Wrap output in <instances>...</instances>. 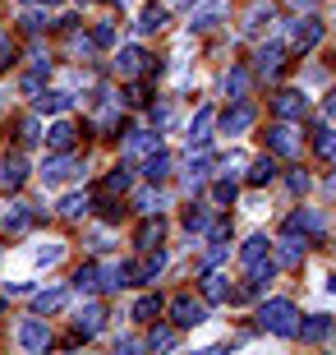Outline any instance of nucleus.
<instances>
[{
	"mask_svg": "<svg viewBox=\"0 0 336 355\" xmlns=\"http://www.w3.org/2000/svg\"><path fill=\"white\" fill-rule=\"evenodd\" d=\"M249 125H254V106H249L245 97H240V102H235L231 111L221 116V134H231V139H235V134H245Z\"/></svg>",
	"mask_w": 336,
	"mask_h": 355,
	"instance_id": "9",
	"label": "nucleus"
},
{
	"mask_svg": "<svg viewBox=\"0 0 336 355\" xmlns=\"http://www.w3.org/2000/svg\"><path fill=\"white\" fill-rule=\"evenodd\" d=\"M97 286H102V291H125V286H134V263H111V268H102V272H97Z\"/></svg>",
	"mask_w": 336,
	"mask_h": 355,
	"instance_id": "10",
	"label": "nucleus"
},
{
	"mask_svg": "<svg viewBox=\"0 0 336 355\" xmlns=\"http://www.w3.org/2000/svg\"><path fill=\"white\" fill-rule=\"evenodd\" d=\"M272 180H276V157H272V153L249 162V184H272Z\"/></svg>",
	"mask_w": 336,
	"mask_h": 355,
	"instance_id": "20",
	"label": "nucleus"
},
{
	"mask_svg": "<svg viewBox=\"0 0 336 355\" xmlns=\"http://www.w3.org/2000/svg\"><path fill=\"white\" fill-rule=\"evenodd\" d=\"M212 120H217V116H212V106H203V111L194 116V125H189V153L203 148L207 139H212Z\"/></svg>",
	"mask_w": 336,
	"mask_h": 355,
	"instance_id": "16",
	"label": "nucleus"
},
{
	"mask_svg": "<svg viewBox=\"0 0 336 355\" xmlns=\"http://www.w3.org/2000/svg\"><path fill=\"white\" fill-rule=\"evenodd\" d=\"M69 92H60V88H51V92H37V111H51V116H60V111H69Z\"/></svg>",
	"mask_w": 336,
	"mask_h": 355,
	"instance_id": "24",
	"label": "nucleus"
},
{
	"mask_svg": "<svg viewBox=\"0 0 336 355\" xmlns=\"http://www.w3.org/2000/svg\"><path fill=\"white\" fill-rule=\"evenodd\" d=\"M130 184H134V171L130 166H116V171L106 175V194H125Z\"/></svg>",
	"mask_w": 336,
	"mask_h": 355,
	"instance_id": "35",
	"label": "nucleus"
},
{
	"mask_svg": "<svg viewBox=\"0 0 336 355\" xmlns=\"http://www.w3.org/2000/svg\"><path fill=\"white\" fill-rule=\"evenodd\" d=\"M207 236H212V245H231V222H207Z\"/></svg>",
	"mask_w": 336,
	"mask_h": 355,
	"instance_id": "43",
	"label": "nucleus"
},
{
	"mask_svg": "<svg viewBox=\"0 0 336 355\" xmlns=\"http://www.w3.org/2000/svg\"><path fill=\"white\" fill-rule=\"evenodd\" d=\"M295 337H304V342H323V337H332V318L327 314H309L295 328Z\"/></svg>",
	"mask_w": 336,
	"mask_h": 355,
	"instance_id": "15",
	"label": "nucleus"
},
{
	"mask_svg": "<svg viewBox=\"0 0 336 355\" xmlns=\"http://www.w3.org/2000/svg\"><path fill=\"white\" fill-rule=\"evenodd\" d=\"M295 318H299V309H295L290 300H267V304L258 309V328L276 332V337H295V328H299Z\"/></svg>",
	"mask_w": 336,
	"mask_h": 355,
	"instance_id": "1",
	"label": "nucleus"
},
{
	"mask_svg": "<svg viewBox=\"0 0 336 355\" xmlns=\"http://www.w3.org/2000/svg\"><path fill=\"white\" fill-rule=\"evenodd\" d=\"M299 259H304V240H299V231H290L276 250V263H299Z\"/></svg>",
	"mask_w": 336,
	"mask_h": 355,
	"instance_id": "27",
	"label": "nucleus"
},
{
	"mask_svg": "<svg viewBox=\"0 0 336 355\" xmlns=\"http://www.w3.org/2000/svg\"><path fill=\"white\" fill-rule=\"evenodd\" d=\"M217 14H221V0H212V5H203V10L194 14V24H189V28H212V24H217Z\"/></svg>",
	"mask_w": 336,
	"mask_h": 355,
	"instance_id": "39",
	"label": "nucleus"
},
{
	"mask_svg": "<svg viewBox=\"0 0 336 355\" xmlns=\"http://www.w3.org/2000/svg\"><path fill=\"white\" fill-rule=\"evenodd\" d=\"M161 208H166V198L157 194V189H143V194H139V212H148V217H152V212H161Z\"/></svg>",
	"mask_w": 336,
	"mask_h": 355,
	"instance_id": "38",
	"label": "nucleus"
},
{
	"mask_svg": "<svg viewBox=\"0 0 336 355\" xmlns=\"http://www.w3.org/2000/svg\"><path fill=\"white\" fill-rule=\"evenodd\" d=\"M203 318H207V304L194 300V295H180V300L170 304V323H175V328H198Z\"/></svg>",
	"mask_w": 336,
	"mask_h": 355,
	"instance_id": "3",
	"label": "nucleus"
},
{
	"mask_svg": "<svg viewBox=\"0 0 336 355\" xmlns=\"http://www.w3.org/2000/svg\"><path fill=\"white\" fill-rule=\"evenodd\" d=\"M0 222L10 226V231H24L28 222H37V212H28V203H10V208L0 212Z\"/></svg>",
	"mask_w": 336,
	"mask_h": 355,
	"instance_id": "23",
	"label": "nucleus"
},
{
	"mask_svg": "<svg viewBox=\"0 0 336 355\" xmlns=\"http://www.w3.org/2000/svg\"><path fill=\"white\" fill-rule=\"evenodd\" d=\"M267 153L272 157H299V134L290 125H272L267 130Z\"/></svg>",
	"mask_w": 336,
	"mask_h": 355,
	"instance_id": "4",
	"label": "nucleus"
},
{
	"mask_svg": "<svg viewBox=\"0 0 336 355\" xmlns=\"http://www.w3.org/2000/svg\"><path fill=\"white\" fill-rule=\"evenodd\" d=\"M24 28H28V33H42V28H46V14L28 10V14H24Z\"/></svg>",
	"mask_w": 336,
	"mask_h": 355,
	"instance_id": "46",
	"label": "nucleus"
},
{
	"mask_svg": "<svg viewBox=\"0 0 336 355\" xmlns=\"http://www.w3.org/2000/svg\"><path fill=\"white\" fill-rule=\"evenodd\" d=\"M42 139H46V148H51V153H69V148H74V139H78V130L69 125V120H55Z\"/></svg>",
	"mask_w": 336,
	"mask_h": 355,
	"instance_id": "13",
	"label": "nucleus"
},
{
	"mask_svg": "<svg viewBox=\"0 0 336 355\" xmlns=\"http://www.w3.org/2000/svg\"><path fill=\"white\" fill-rule=\"evenodd\" d=\"M143 171H148V180H152V184H161L170 175V153H161V148L148 153V166H143Z\"/></svg>",
	"mask_w": 336,
	"mask_h": 355,
	"instance_id": "25",
	"label": "nucleus"
},
{
	"mask_svg": "<svg viewBox=\"0 0 336 355\" xmlns=\"http://www.w3.org/2000/svg\"><path fill=\"white\" fill-rule=\"evenodd\" d=\"M120 212H125V208H116L111 198H106V203H102V217H106V222H120Z\"/></svg>",
	"mask_w": 336,
	"mask_h": 355,
	"instance_id": "52",
	"label": "nucleus"
},
{
	"mask_svg": "<svg viewBox=\"0 0 336 355\" xmlns=\"http://www.w3.org/2000/svg\"><path fill=\"white\" fill-rule=\"evenodd\" d=\"M24 180H28L24 153H5V162H0V184H5V189H19Z\"/></svg>",
	"mask_w": 336,
	"mask_h": 355,
	"instance_id": "11",
	"label": "nucleus"
},
{
	"mask_svg": "<svg viewBox=\"0 0 336 355\" xmlns=\"http://www.w3.org/2000/svg\"><path fill=\"white\" fill-rule=\"evenodd\" d=\"M290 5H295V10H313V0H290Z\"/></svg>",
	"mask_w": 336,
	"mask_h": 355,
	"instance_id": "56",
	"label": "nucleus"
},
{
	"mask_svg": "<svg viewBox=\"0 0 336 355\" xmlns=\"http://www.w3.org/2000/svg\"><path fill=\"white\" fill-rule=\"evenodd\" d=\"M19 139H24V144H33V139H42V130H37V120L28 116L24 125H19Z\"/></svg>",
	"mask_w": 336,
	"mask_h": 355,
	"instance_id": "45",
	"label": "nucleus"
},
{
	"mask_svg": "<svg viewBox=\"0 0 336 355\" xmlns=\"http://www.w3.org/2000/svg\"><path fill=\"white\" fill-rule=\"evenodd\" d=\"M139 346H143L139 337H120V342H116V351H139Z\"/></svg>",
	"mask_w": 336,
	"mask_h": 355,
	"instance_id": "55",
	"label": "nucleus"
},
{
	"mask_svg": "<svg viewBox=\"0 0 336 355\" xmlns=\"http://www.w3.org/2000/svg\"><path fill=\"white\" fill-rule=\"evenodd\" d=\"M272 111H276L281 120H304V116H309V97H304L299 88H285V92L272 97Z\"/></svg>",
	"mask_w": 336,
	"mask_h": 355,
	"instance_id": "2",
	"label": "nucleus"
},
{
	"mask_svg": "<svg viewBox=\"0 0 336 355\" xmlns=\"http://www.w3.org/2000/svg\"><path fill=\"white\" fill-rule=\"evenodd\" d=\"M161 236H166V222H161V212H152V217L139 226V250H152V245H161Z\"/></svg>",
	"mask_w": 336,
	"mask_h": 355,
	"instance_id": "21",
	"label": "nucleus"
},
{
	"mask_svg": "<svg viewBox=\"0 0 336 355\" xmlns=\"http://www.w3.org/2000/svg\"><path fill=\"white\" fill-rule=\"evenodd\" d=\"M313 148H318L323 157H336V130H318V139H313Z\"/></svg>",
	"mask_w": 336,
	"mask_h": 355,
	"instance_id": "41",
	"label": "nucleus"
},
{
	"mask_svg": "<svg viewBox=\"0 0 336 355\" xmlns=\"http://www.w3.org/2000/svg\"><path fill=\"white\" fill-rule=\"evenodd\" d=\"M78 5H92V0H78Z\"/></svg>",
	"mask_w": 336,
	"mask_h": 355,
	"instance_id": "61",
	"label": "nucleus"
},
{
	"mask_svg": "<svg viewBox=\"0 0 336 355\" xmlns=\"http://www.w3.org/2000/svg\"><path fill=\"white\" fill-rule=\"evenodd\" d=\"M245 92H249V69H231V74H226V97L240 102Z\"/></svg>",
	"mask_w": 336,
	"mask_h": 355,
	"instance_id": "32",
	"label": "nucleus"
},
{
	"mask_svg": "<svg viewBox=\"0 0 336 355\" xmlns=\"http://www.w3.org/2000/svg\"><path fill=\"white\" fill-rule=\"evenodd\" d=\"M323 42V24L318 19H295V28H290V46L295 51H313Z\"/></svg>",
	"mask_w": 336,
	"mask_h": 355,
	"instance_id": "6",
	"label": "nucleus"
},
{
	"mask_svg": "<svg viewBox=\"0 0 336 355\" xmlns=\"http://www.w3.org/2000/svg\"><path fill=\"white\" fill-rule=\"evenodd\" d=\"M33 259H37V268H51V263H60V259H65V245H60V240H46Z\"/></svg>",
	"mask_w": 336,
	"mask_h": 355,
	"instance_id": "34",
	"label": "nucleus"
},
{
	"mask_svg": "<svg viewBox=\"0 0 336 355\" xmlns=\"http://www.w3.org/2000/svg\"><path fill=\"white\" fill-rule=\"evenodd\" d=\"M263 24H272V5H254V10H249V24H245L249 33H258Z\"/></svg>",
	"mask_w": 336,
	"mask_h": 355,
	"instance_id": "40",
	"label": "nucleus"
},
{
	"mask_svg": "<svg viewBox=\"0 0 336 355\" xmlns=\"http://www.w3.org/2000/svg\"><path fill=\"white\" fill-rule=\"evenodd\" d=\"M37 5H55V0H37Z\"/></svg>",
	"mask_w": 336,
	"mask_h": 355,
	"instance_id": "60",
	"label": "nucleus"
},
{
	"mask_svg": "<svg viewBox=\"0 0 336 355\" xmlns=\"http://www.w3.org/2000/svg\"><path fill=\"white\" fill-rule=\"evenodd\" d=\"M143 65H148V51H143V46H125V51L116 55V69L125 74V79H134Z\"/></svg>",
	"mask_w": 336,
	"mask_h": 355,
	"instance_id": "18",
	"label": "nucleus"
},
{
	"mask_svg": "<svg viewBox=\"0 0 336 355\" xmlns=\"http://www.w3.org/2000/svg\"><path fill=\"white\" fill-rule=\"evenodd\" d=\"M240 166H245V157H240V153H226V157H221V171H226V175L240 171Z\"/></svg>",
	"mask_w": 336,
	"mask_h": 355,
	"instance_id": "49",
	"label": "nucleus"
},
{
	"mask_svg": "<svg viewBox=\"0 0 336 355\" xmlns=\"http://www.w3.org/2000/svg\"><path fill=\"white\" fill-rule=\"evenodd\" d=\"M14 337H19V346H24V351H46V346H51V332H46V323H42V318H24Z\"/></svg>",
	"mask_w": 336,
	"mask_h": 355,
	"instance_id": "5",
	"label": "nucleus"
},
{
	"mask_svg": "<svg viewBox=\"0 0 336 355\" xmlns=\"http://www.w3.org/2000/svg\"><path fill=\"white\" fill-rule=\"evenodd\" d=\"M125 102H130V106H148V88H139V83H134V88L125 92Z\"/></svg>",
	"mask_w": 336,
	"mask_h": 355,
	"instance_id": "48",
	"label": "nucleus"
},
{
	"mask_svg": "<svg viewBox=\"0 0 336 355\" xmlns=\"http://www.w3.org/2000/svg\"><path fill=\"white\" fill-rule=\"evenodd\" d=\"M134 28H139V33L166 28V5H157V0H152V5H143V14H139V24H134Z\"/></svg>",
	"mask_w": 336,
	"mask_h": 355,
	"instance_id": "22",
	"label": "nucleus"
},
{
	"mask_svg": "<svg viewBox=\"0 0 336 355\" xmlns=\"http://www.w3.org/2000/svg\"><path fill=\"white\" fill-rule=\"evenodd\" d=\"M285 231H309V236H323V231H327V217H323V212H313V208H304V212H295V217L285 222Z\"/></svg>",
	"mask_w": 336,
	"mask_h": 355,
	"instance_id": "14",
	"label": "nucleus"
},
{
	"mask_svg": "<svg viewBox=\"0 0 336 355\" xmlns=\"http://www.w3.org/2000/svg\"><path fill=\"white\" fill-rule=\"evenodd\" d=\"M0 309H5V295H0Z\"/></svg>",
	"mask_w": 336,
	"mask_h": 355,
	"instance_id": "62",
	"label": "nucleus"
},
{
	"mask_svg": "<svg viewBox=\"0 0 336 355\" xmlns=\"http://www.w3.org/2000/svg\"><path fill=\"white\" fill-rule=\"evenodd\" d=\"M203 295H207V300H231L226 277H221V272H207V277H203Z\"/></svg>",
	"mask_w": 336,
	"mask_h": 355,
	"instance_id": "29",
	"label": "nucleus"
},
{
	"mask_svg": "<svg viewBox=\"0 0 336 355\" xmlns=\"http://www.w3.org/2000/svg\"><path fill=\"white\" fill-rule=\"evenodd\" d=\"M148 346H152V351H170V346H175V323H170V328H152L148 332Z\"/></svg>",
	"mask_w": 336,
	"mask_h": 355,
	"instance_id": "37",
	"label": "nucleus"
},
{
	"mask_svg": "<svg viewBox=\"0 0 336 355\" xmlns=\"http://www.w3.org/2000/svg\"><path fill=\"white\" fill-rule=\"evenodd\" d=\"M207 222H212V212H207V208H189V212H184V231H189V236L207 231Z\"/></svg>",
	"mask_w": 336,
	"mask_h": 355,
	"instance_id": "36",
	"label": "nucleus"
},
{
	"mask_svg": "<svg viewBox=\"0 0 336 355\" xmlns=\"http://www.w3.org/2000/svg\"><path fill=\"white\" fill-rule=\"evenodd\" d=\"M24 92H33V97H37V92H42V74H28V79H24Z\"/></svg>",
	"mask_w": 336,
	"mask_h": 355,
	"instance_id": "54",
	"label": "nucleus"
},
{
	"mask_svg": "<svg viewBox=\"0 0 336 355\" xmlns=\"http://www.w3.org/2000/svg\"><path fill=\"white\" fill-rule=\"evenodd\" d=\"M10 60H14V46H10V37H5V33H0V69L10 65Z\"/></svg>",
	"mask_w": 336,
	"mask_h": 355,
	"instance_id": "50",
	"label": "nucleus"
},
{
	"mask_svg": "<svg viewBox=\"0 0 336 355\" xmlns=\"http://www.w3.org/2000/svg\"><path fill=\"white\" fill-rule=\"evenodd\" d=\"M170 5H194V0H170Z\"/></svg>",
	"mask_w": 336,
	"mask_h": 355,
	"instance_id": "59",
	"label": "nucleus"
},
{
	"mask_svg": "<svg viewBox=\"0 0 336 355\" xmlns=\"http://www.w3.org/2000/svg\"><path fill=\"white\" fill-rule=\"evenodd\" d=\"M235 194H240V189H235L231 180H221L217 189H212V203H221V208H231V203H235Z\"/></svg>",
	"mask_w": 336,
	"mask_h": 355,
	"instance_id": "42",
	"label": "nucleus"
},
{
	"mask_svg": "<svg viewBox=\"0 0 336 355\" xmlns=\"http://www.w3.org/2000/svg\"><path fill=\"white\" fill-rule=\"evenodd\" d=\"M69 46H74L78 55H92V51H97V46H92V37H83V33H74V37H69Z\"/></svg>",
	"mask_w": 336,
	"mask_h": 355,
	"instance_id": "47",
	"label": "nucleus"
},
{
	"mask_svg": "<svg viewBox=\"0 0 336 355\" xmlns=\"http://www.w3.org/2000/svg\"><path fill=\"white\" fill-rule=\"evenodd\" d=\"M161 148V134H152V130H139V134H130V144H125V153H157Z\"/></svg>",
	"mask_w": 336,
	"mask_h": 355,
	"instance_id": "26",
	"label": "nucleus"
},
{
	"mask_svg": "<svg viewBox=\"0 0 336 355\" xmlns=\"http://www.w3.org/2000/svg\"><path fill=\"white\" fill-rule=\"evenodd\" d=\"M327 291H332V295H336V277H327Z\"/></svg>",
	"mask_w": 336,
	"mask_h": 355,
	"instance_id": "58",
	"label": "nucleus"
},
{
	"mask_svg": "<svg viewBox=\"0 0 336 355\" xmlns=\"http://www.w3.org/2000/svg\"><path fill=\"white\" fill-rule=\"evenodd\" d=\"M33 291V282H5V295H28Z\"/></svg>",
	"mask_w": 336,
	"mask_h": 355,
	"instance_id": "51",
	"label": "nucleus"
},
{
	"mask_svg": "<svg viewBox=\"0 0 336 355\" xmlns=\"http://www.w3.org/2000/svg\"><path fill=\"white\" fill-rule=\"evenodd\" d=\"M97 272H102L97 263H83V268L74 272V291H78V295H88V291H97Z\"/></svg>",
	"mask_w": 336,
	"mask_h": 355,
	"instance_id": "33",
	"label": "nucleus"
},
{
	"mask_svg": "<svg viewBox=\"0 0 336 355\" xmlns=\"http://www.w3.org/2000/svg\"><path fill=\"white\" fill-rule=\"evenodd\" d=\"M267 236H249L245 240V250H240V259H245V263H258V259H267Z\"/></svg>",
	"mask_w": 336,
	"mask_h": 355,
	"instance_id": "31",
	"label": "nucleus"
},
{
	"mask_svg": "<svg viewBox=\"0 0 336 355\" xmlns=\"http://www.w3.org/2000/svg\"><path fill=\"white\" fill-rule=\"evenodd\" d=\"M161 268H166V250H148V259H143L139 268H134V282H157V272H161Z\"/></svg>",
	"mask_w": 336,
	"mask_h": 355,
	"instance_id": "19",
	"label": "nucleus"
},
{
	"mask_svg": "<svg viewBox=\"0 0 336 355\" xmlns=\"http://www.w3.org/2000/svg\"><path fill=\"white\" fill-rule=\"evenodd\" d=\"M327 116H336V92H332V97H327Z\"/></svg>",
	"mask_w": 336,
	"mask_h": 355,
	"instance_id": "57",
	"label": "nucleus"
},
{
	"mask_svg": "<svg viewBox=\"0 0 336 355\" xmlns=\"http://www.w3.org/2000/svg\"><path fill=\"white\" fill-rule=\"evenodd\" d=\"M157 314H161V295H143V300L134 304V318H139V323H157Z\"/></svg>",
	"mask_w": 336,
	"mask_h": 355,
	"instance_id": "30",
	"label": "nucleus"
},
{
	"mask_svg": "<svg viewBox=\"0 0 336 355\" xmlns=\"http://www.w3.org/2000/svg\"><path fill=\"white\" fill-rule=\"evenodd\" d=\"M152 120H157V125H170V106H166V102L152 106Z\"/></svg>",
	"mask_w": 336,
	"mask_h": 355,
	"instance_id": "53",
	"label": "nucleus"
},
{
	"mask_svg": "<svg viewBox=\"0 0 336 355\" xmlns=\"http://www.w3.org/2000/svg\"><path fill=\"white\" fill-rule=\"evenodd\" d=\"M60 212L78 222V217H88V212H92V198L88 194H65V198H60Z\"/></svg>",
	"mask_w": 336,
	"mask_h": 355,
	"instance_id": "28",
	"label": "nucleus"
},
{
	"mask_svg": "<svg viewBox=\"0 0 336 355\" xmlns=\"http://www.w3.org/2000/svg\"><path fill=\"white\" fill-rule=\"evenodd\" d=\"M92 46H116V28H111V24H97V33H92Z\"/></svg>",
	"mask_w": 336,
	"mask_h": 355,
	"instance_id": "44",
	"label": "nucleus"
},
{
	"mask_svg": "<svg viewBox=\"0 0 336 355\" xmlns=\"http://www.w3.org/2000/svg\"><path fill=\"white\" fill-rule=\"evenodd\" d=\"M65 300H69V291L51 286V291H37V295H33V309H37V314H55V309H65Z\"/></svg>",
	"mask_w": 336,
	"mask_h": 355,
	"instance_id": "17",
	"label": "nucleus"
},
{
	"mask_svg": "<svg viewBox=\"0 0 336 355\" xmlns=\"http://www.w3.org/2000/svg\"><path fill=\"white\" fill-rule=\"evenodd\" d=\"M281 42H263L258 46V55H254V69H258L263 79H276V74H281Z\"/></svg>",
	"mask_w": 336,
	"mask_h": 355,
	"instance_id": "8",
	"label": "nucleus"
},
{
	"mask_svg": "<svg viewBox=\"0 0 336 355\" xmlns=\"http://www.w3.org/2000/svg\"><path fill=\"white\" fill-rule=\"evenodd\" d=\"M102 323H106V309L97 300H88L83 309H78V318H74V337L83 342V337H92V332H102Z\"/></svg>",
	"mask_w": 336,
	"mask_h": 355,
	"instance_id": "7",
	"label": "nucleus"
},
{
	"mask_svg": "<svg viewBox=\"0 0 336 355\" xmlns=\"http://www.w3.org/2000/svg\"><path fill=\"white\" fill-rule=\"evenodd\" d=\"M74 171H78V162L69 157V153H55V157H46V166H42V180H46V184H60V180H69Z\"/></svg>",
	"mask_w": 336,
	"mask_h": 355,
	"instance_id": "12",
	"label": "nucleus"
}]
</instances>
